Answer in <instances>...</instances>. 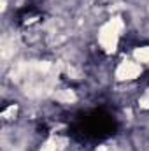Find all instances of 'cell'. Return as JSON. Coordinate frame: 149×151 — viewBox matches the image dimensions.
Returning a JSON list of instances; mask_svg holds the SVG:
<instances>
[{"mask_svg":"<svg viewBox=\"0 0 149 151\" xmlns=\"http://www.w3.org/2000/svg\"><path fill=\"white\" fill-rule=\"evenodd\" d=\"M121 30H123V21H121L119 18L109 19V21L100 28L98 42H100V46L104 47L105 53H114V51H116L117 40H119V35H121Z\"/></svg>","mask_w":149,"mask_h":151,"instance_id":"1","label":"cell"},{"mask_svg":"<svg viewBox=\"0 0 149 151\" xmlns=\"http://www.w3.org/2000/svg\"><path fill=\"white\" fill-rule=\"evenodd\" d=\"M140 72H142L140 63H137V62H130V60H125V62H121V65L117 67V70H116V77L121 79V81H125V79H135V77L140 76Z\"/></svg>","mask_w":149,"mask_h":151,"instance_id":"2","label":"cell"},{"mask_svg":"<svg viewBox=\"0 0 149 151\" xmlns=\"http://www.w3.org/2000/svg\"><path fill=\"white\" fill-rule=\"evenodd\" d=\"M133 58H135L137 63H149V46L137 47L133 51Z\"/></svg>","mask_w":149,"mask_h":151,"instance_id":"3","label":"cell"},{"mask_svg":"<svg viewBox=\"0 0 149 151\" xmlns=\"http://www.w3.org/2000/svg\"><path fill=\"white\" fill-rule=\"evenodd\" d=\"M54 99L60 100V102H74L75 93L70 91V90H62V91H56V93H54Z\"/></svg>","mask_w":149,"mask_h":151,"instance_id":"4","label":"cell"},{"mask_svg":"<svg viewBox=\"0 0 149 151\" xmlns=\"http://www.w3.org/2000/svg\"><path fill=\"white\" fill-rule=\"evenodd\" d=\"M40 151H56V141H54V139L47 141V142L40 148Z\"/></svg>","mask_w":149,"mask_h":151,"instance_id":"5","label":"cell"},{"mask_svg":"<svg viewBox=\"0 0 149 151\" xmlns=\"http://www.w3.org/2000/svg\"><path fill=\"white\" fill-rule=\"evenodd\" d=\"M139 104H140V107H142V109H149V90L142 95V97H140Z\"/></svg>","mask_w":149,"mask_h":151,"instance_id":"6","label":"cell"}]
</instances>
